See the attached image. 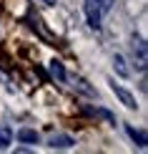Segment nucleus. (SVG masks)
I'll return each mask as SVG.
<instances>
[{"label":"nucleus","mask_w":148,"mask_h":154,"mask_svg":"<svg viewBox=\"0 0 148 154\" xmlns=\"http://www.w3.org/2000/svg\"><path fill=\"white\" fill-rule=\"evenodd\" d=\"M103 0H86V18H88V25L93 30L100 28V18H103Z\"/></svg>","instance_id":"obj_1"},{"label":"nucleus","mask_w":148,"mask_h":154,"mask_svg":"<svg viewBox=\"0 0 148 154\" xmlns=\"http://www.w3.org/2000/svg\"><path fill=\"white\" fill-rule=\"evenodd\" d=\"M111 88H113V94L118 96V101H120V104H123L126 109H138V104H136V96L128 91V88L118 86V83H111Z\"/></svg>","instance_id":"obj_2"},{"label":"nucleus","mask_w":148,"mask_h":154,"mask_svg":"<svg viewBox=\"0 0 148 154\" xmlns=\"http://www.w3.org/2000/svg\"><path fill=\"white\" fill-rule=\"evenodd\" d=\"M73 144H75V139L68 137V134H53V137L48 139V146H50V149H70Z\"/></svg>","instance_id":"obj_3"},{"label":"nucleus","mask_w":148,"mask_h":154,"mask_svg":"<svg viewBox=\"0 0 148 154\" xmlns=\"http://www.w3.org/2000/svg\"><path fill=\"white\" fill-rule=\"evenodd\" d=\"M133 53L138 56V68H141V71H146L148 56H146V43H143V38H133Z\"/></svg>","instance_id":"obj_4"},{"label":"nucleus","mask_w":148,"mask_h":154,"mask_svg":"<svg viewBox=\"0 0 148 154\" xmlns=\"http://www.w3.org/2000/svg\"><path fill=\"white\" fill-rule=\"evenodd\" d=\"M126 131H128V137H131L133 142L138 144V149H146V144H148V139H146V131H141V129H136V126H131V124L126 126Z\"/></svg>","instance_id":"obj_5"},{"label":"nucleus","mask_w":148,"mask_h":154,"mask_svg":"<svg viewBox=\"0 0 148 154\" xmlns=\"http://www.w3.org/2000/svg\"><path fill=\"white\" fill-rule=\"evenodd\" d=\"M113 68H115V73H118L120 79H128V76H131V71H128V66H126V58L120 53L113 56Z\"/></svg>","instance_id":"obj_6"},{"label":"nucleus","mask_w":148,"mask_h":154,"mask_svg":"<svg viewBox=\"0 0 148 154\" xmlns=\"http://www.w3.org/2000/svg\"><path fill=\"white\" fill-rule=\"evenodd\" d=\"M38 131L35 129H20L18 131V142H23V144H38Z\"/></svg>","instance_id":"obj_7"},{"label":"nucleus","mask_w":148,"mask_h":154,"mask_svg":"<svg viewBox=\"0 0 148 154\" xmlns=\"http://www.w3.org/2000/svg\"><path fill=\"white\" fill-rule=\"evenodd\" d=\"M48 68H50V73H53V79H58V81H65V79H68V76H65V68H63L60 61H50Z\"/></svg>","instance_id":"obj_8"},{"label":"nucleus","mask_w":148,"mask_h":154,"mask_svg":"<svg viewBox=\"0 0 148 154\" xmlns=\"http://www.w3.org/2000/svg\"><path fill=\"white\" fill-rule=\"evenodd\" d=\"M13 142V131H10V126H0V149H8Z\"/></svg>","instance_id":"obj_9"},{"label":"nucleus","mask_w":148,"mask_h":154,"mask_svg":"<svg viewBox=\"0 0 148 154\" xmlns=\"http://www.w3.org/2000/svg\"><path fill=\"white\" fill-rule=\"evenodd\" d=\"M38 3H43V5H55L58 0H38Z\"/></svg>","instance_id":"obj_10"}]
</instances>
